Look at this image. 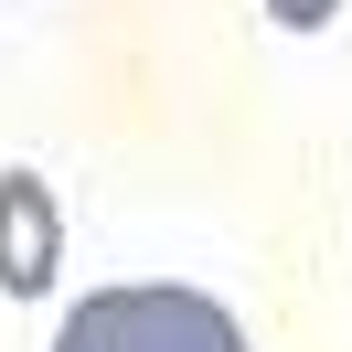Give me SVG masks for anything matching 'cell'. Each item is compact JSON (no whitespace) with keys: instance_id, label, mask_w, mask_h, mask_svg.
Returning <instances> with one entry per match:
<instances>
[{"instance_id":"1","label":"cell","mask_w":352,"mask_h":352,"mask_svg":"<svg viewBox=\"0 0 352 352\" xmlns=\"http://www.w3.org/2000/svg\"><path fill=\"white\" fill-rule=\"evenodd\" d=\"M54 352H245V320L203 288L139 278V288H86L54 320Z\"/></svg>"},{"instance_id":"2","label":"cell","mask_w":352,"mask_h":352,"mask_svg":"<svg viewBox=\"0 0 352 352\" xmlns=\"http://www.w3.org/2000/svg\"><path fill=\"white\" fill-rule=\"evenodd\" d=\"M54 267H65V214H54L43 171H0V288L43 299Z\"/></svg>"},{"instance_id":"3","label":"cell","mask_w":352,"mask_h":352,"mask_svg":"<svg viewBox=\"0 0 352 352\" xmlns=\"http://www.w3.org/2000/svg\"><path fill=\"white\" fill-rule=\"evenodd\" d=\"M331 11H342V0H267V22H278V32H320Z\"/></svg>"}]
</instances>
